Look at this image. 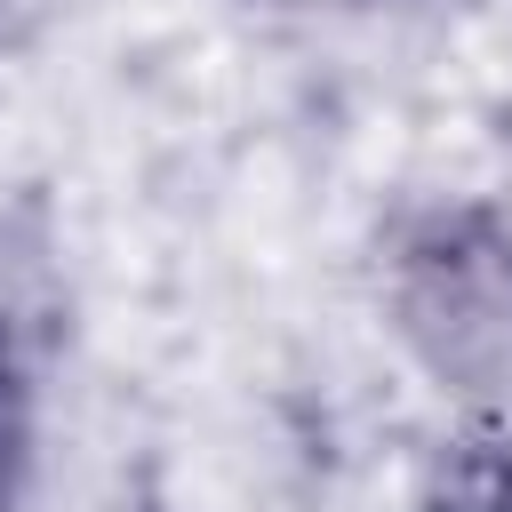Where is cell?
Here are the masks:
<instances>
[{
  "instance_id": "cell-4",
  "label": "cell",
  "mask_w": 512,
  "mask_h": 512,
  "mask_svg": "<svg viewBox=\"0 0 512 512\" xmlns=\"http://www.w3.org/2000/svg\"><path fill=\"white\" fill-rule=\"evenodd\" d=\"M256 16H296V24H352V16H384L408 0H248Z\"/></svg>"
},
{
  "instance_id": "cell-1",
  "label": "cell",
  "mask_w": 512,
  "mask_h": 512,
  "mask_svg": "<svg viewBox=\"0 0 512 512\" xmlns=\"http://www.w3.org/2000/svg\"><path fill=\"white\" fill-rule=\"evenodd\" d=\"M400 360L456 408L512 400V208L488 192H432L392 216L376 264Z\"/></svg>"
},
{
  "instance_id": "cell-5",
  "label": "cell",
  "mask_w": 512,
  "mask_h": 512,
  "mask_svg": "<svg viewBox=\"0 0 512 512\" xmlns=\"http://www.w3.org/2000/svg\"><path fill=\"white\" fill-rule=\"evenodd\" d=\"M120 512H176V504H168V496H160V488H136V496H128V504H120Z\"/></svg>"
},
{
  "instance_id": "cell-2",
  "label": "cell",
  "mask_w": 512,
  "mask_h": 512,
  "mask_svg": "<svg viewBox=\"0 0 512 512\" xmlns=\"http://www.w3.org/2000/svg\"><path fill=\"white\" fill-rule=\"evenodd\" d=\"M40 480V336L0 288V512H24Z\"/></svg>"
},
{
  "instance_id": "cell-3",
  "label": "cell",
  "mask_w": 512,
  "mask_h": 512,
  "mask_svg": "<svg viewBox=\"0 0 512 512\" xmlns=\"http://www.w3.org/2000/svg\"><path fill=\"white\" fill-rule=\"evenodd\" d=\"M416 512H512V424L472 416L432 440L416 472Z\"/></svg>"
}]
</instances>
